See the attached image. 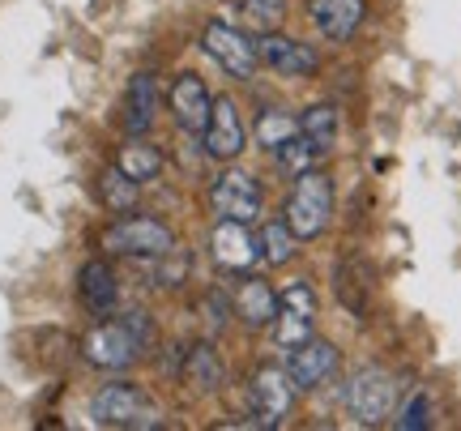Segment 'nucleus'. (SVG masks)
<instances>
[{"instance_id":"f3484780","label":"nucleus","mask_w":461,"mask_h":431,"mask_svg":"<svg viewBox=\"0 0 461 431\" xmlns=\"http://www.w3.org/2000/svg\"><path fill=\"white\" fill-rule=\"evenodd\" d=\"M154 112H158V82L154 73H137L124 90V129L129 137H146L149 124H154Z\"/></svg>"},{"instance_id":"f03ea898","label":"nucleus","mask_w":461,"mask_h":431,"mask_svg":"<svg viewBox=\"0 0 461 431\" xmlns=\"http://www.w3.org/2000/svg\"><path fill=\"white\" fill-rule=\"evenodd\" d=\"M90 418L99 427H124V431H137V427H158L163 418L154 410V401L132 389V384H103L95 401H90Z\"/></svg>"},{"instance_id":"423d86ee","label":"nucleus","mask_w":461,"mask_h":431,"mask_svg":"<svg viewBox=\"0 0 461 431\" xmlns=\"http://www.w3.org/2000/svg\"><path fill=\"white\" fill-rule=\"evenodd\" d=\"M141 337L129 329V320L120 316V320H107V325H99V329L86 333L82 342V355L90 359L95 367H103V372H120V367H129L137 355H141Z\"/></svg>"},{"instance_id":"9d476101","label":"nucleus","mask_w":461,"mask_h":431,"mask_svg":"<svg viewBox=\"0 0 461 431\" xmlns=\"http://www.w3.org/2000/svg\"><path fill=\"white\" fill-rule=\"evenodd\" d=\"M338 372V346L321 342V337H303L286 355V376L295 389H321Z\"/></svg>"},{"instance_id":"bb28decb","label":"nucleus","mask_w":461,"mask_h":431,"mask_svg":"<svg viewBox=\"0 0 461 431\" xmlns=\"http://www.w3.org/2000/svg\"><path fill=\"white\" fill-rule=\"evenodd\" d=\"M431 423V401H428V393H414L402 410H397V427L402 431H423Z\"/></svg>"},{"instance_id":"f8f14e48","label":"nucleus","mask_w":461,"mask_h":431,"mask_svg":"<svg viewBox=\"0 0 461 431\" xmlns=\"http://www.w3.org/2000/svg\"><path fill=\"white\" fill-rule=\"evenodd\" d=\"M201 141H205V154L218 158V163H230V158L244 154L248 133H244V120H240V112H235V103L230 99H214V107H210V124H205Z\"/></svg>"},{"instance_id":"1a4fd4ad","label":"nucleus","mask_w":461,"mask_h":431,"mask_svg":"<svg viewBox=\"0 0 461 431\" xmlns=\"http://www.w3.org/2000/svg\"><path fill=\"white\" fill-rule=\"evenodd\" d=\"M210 205H214L218 218H235V222H257L261 218V188L252 175L244 171H222L214 184H210Z\"/></svg>"},{"instance_id":"393cba45","label":"nucleus","mask_w":461,"mask_h":431,"mask_svg":"<svg viewBox=\"0 0 461 431\" xmlns=\"http://www.w3.org/2000/svg\"><path fill=\"white\" fill-rule=\"evenodd\" d=\"M274 158H278V166L286 171V175H303V171H312V163L321 158V154L295 133L291 141H282V146L274 149Z\"/></svg>"},{"instance_id":"412c9836","label":"nucleus","mask_w":461,"mask_h":431,"mask_svg":"<svg viewBox=\"0 0 461 431\" xmlns=\"http://www.w3.org/2000/svg\"><path fill=\"white\" fill-rule=\"evenodd\" d=\"M295 231L286 227V222H265L261 235H257V261L265 265H286L291 256H295Z\"/></svg>"},{"instance_id":"4be33fe9","label":"nucleus","mask_w":461,"mask_h":431,"mask_svg":"<svg viewBox=\"0 0 461 431\" xmlns=\"http://www.w3.org/2000/svg\"><path fill=\"white\" fill-rule=\"evenodd\" d=\"M99 193H103V201H107V210H112V214H129L132 205H137V197H141V184L129 180L120 166H112V171H103Z\"/></svg>"},{"instance_id":"6ab92c4d","label":"nucleus","mask_w":461,"mask_h":431,"mask_svg":"<svg viewBox=\"0 0 461 431\" xmlns=\"http://www.w3.org/2000/svg\"><path fill=\"white\" fill-rule=\"evenodd\" d=\"M299 137L316 149V154H330L338 141V107L333 103H316L299 116Z\"/></svg>"},{"instance_id":"ddd939ff","label":"nucleus","mask_w":461,"mask_h":431,"mask_svg":"<svg viewBox=\"0 0 461 431\" xmlns=\"http://www.w3.org/2000/svg\"><path fill=\"white\" fill-rule=\"evenodd\" d=\"M167 103H171V116H176V124H180L184 133H205L214 99H210V90H205V82H201L197 73H180L171 82Z\"/></svg>"},{"instance_id":"a878e982","label":"nucleus","mask_w":461,"mask_h":431,"mask_svg":"<svg viewBox=\"0 0 461 431\" xmlns=\"http://www.w3.org/2000/svg\"><path fill=\"white\" fill-rule=\"evenodd\" d=\"M235 9H240V17H248L257 31H274L282 22V13H286V0H230Z\"/></svg>"},{"instance_id":"5701e85b","label":"nucleus","mask_w":461,"mask_h":431,"mask_svg":"<svg viewBox=\"0 0 461 431\" xmlns=\"http://www.w3.org/2000/svg\"><path fill=\"white\" fill-rule=\"evenodd\" d=\"M184 376H188V384H197L201 393H214L218 384H222V364H218L214 346H193L188 350Z\"/></svg>"},{"instance_id":"0eeeda50","label":"nucleus","mask_w":461,"mask_h":431,"mask_svg":"<svg viewBox=\"0 0 461 431\" xmlns=\"http://www.w3.org/2000/svg\"><path fill=\"white\" fill-rule=\"evenodd\" d=\"M248 401H252L257 427H282L286 415H291V401H295V384L286 376V367H261L252 376Z\"/></svg>"},{"instance_id":"dca6fc26","label":"nucleus","mask_w":461,"mask_h":431,"mask_svg":"<svg viewBox=\"0 0 461 431\" xmlns=\"http://www.w3.org/2000/svg\"><path fill=\"white\" fill-rule=\"evenodd\" d=\"M230 308H235V316L244 320L248 329H265V325H274V316H278V291L265 283V278H252V274H248L244 283L235 286Z\"/></svg>"},{"instance_id":"39448f33","label":"nucleus","mask_w":461,"mask_h":431,"mask_svg":"<svg viewBox=\"0 0 461 431\" xmlns=\"http://www.w3.org/2000/svg\"><path fill=\"white\" fill-rule=\"evenodd\" d=\"M201 48H205V56H210L218 68H227V77H240V82H252L257 68H261L257 43H252L244 31L227 26V22H210V26L201 31Z\"/></svg>"},{"instance_id":"b1692460","label":"nucleus","mask_w":461,"mask_h":431,"mask_svg":"<svg viewBox=\"0 0 461 431\" xmlns=\"http://www.w3.org/2000/svg\"><path fill=\"white\" fill-rule=\"evenodd\" d=\"M295 133H299V120L286 116V112H261L257 116V141L265 149H278L282 141H291Z\"/></svg>"},{"instance_id":"4468645a","label":"nucleus","mask_w":461,"mask_h":431,"mask_svg":"<svg viewBox=\"0 0 461 431\" xmlns=\"http://www.w3.org/2000/svg\"><path fill=\"white\" fill-rule=\"evenodd\" d=\"M210 248H214V265L227 274H244L257 265V239L248 235V222L235 218H218L214 235H210Z\"/></svg>"},{"instance_id":"7ed1b4c3","label":"nucleus","mask_w":461,"mask_h":431,"mask_svg":"<svg viewBox=\"0 0 461 431\" xmlns=\"http://www.w3.org/2000/svg\"><path fill=\"white\" fill-rule=\"evenodd\" d=\"M397 406V381L384 367H363L346 384V410L359 427H380Z\"/></svg>"},{"instance_id":"20e7f679","label":"nucleus","mask_w":461,"mask_h":431,"mask_svg":"<svg viewBox=\"0 0 461 431\" xmlns=\"http://www.w3.org/2000/svg\"><path fill=\"white\" fill-rule=\"evenodd\" d=\"M103 248L115 252V256H171L176 235L154 218H120L103 231Z\"/></svg>"},{"instance_id":"6e6552de","label":"nucleus","mask_w":461,"mask_h":431,"mask_svg":"<svg viewBox=\"0 0 461 431\" xmlns=\"http://www.w3.org/2000/svg\"><path fill=\"white\" fill-rule=\"evenodd\" d=\"M257 60L265 68H274L282 77H312L321 68V51L312 43H299V39H286L278 31H261L257 39Z\"/></svg>"},{"instance_id":"a211bd4d","label":"nucleus","mask_w":461,"mask_h":431,"mask_svg":"<svg viewBox=\"0 0 461 431\" xmlns=\"http://www.w3.org/2000/svg\"><path fill=\"white\" fill-rule=\"evenodd\" d=\"M77 291H82V303L90 308V312H112L115 308V274L112 265H103V261H90V265H82V274H77Z\"/></svg>"},{"instance_id":"2eb2a0df","label":"nucleus","mask_w":461,"mask_h":431,"mask_svg":"<svg viewBox=\"0 0 461 431\" xmlns=\"http://www.w3.org/2000/svg\"><path fill=\"white\" fill-rule=\"evenodd\" d=\"M363 13H367L363 0H312L308 4V17H312L316 34L330 39V43H350L355 31L363 26Z\"/></svg>"},{"instance_id":"9b49d317","label":"nucleus","mask_w":461,"mask_h":431,"mask_svg":"<svg viewBox=\"0 0 461 431\" xmlns=\"http://www.w3.org/2000/svg\"><path fill=\"white\" fill-rule=\"evenodd\" d=\"M312 320H316V295L308 283H291L278 295V316H274V329H278V342L286 350L312 337Z\"/></svg>"},{"instance_id":"aec40b11","label":"nucleus","mask_w":461,"mask_h":431,"mask_svg":"<svg viewBox=\"0 0 461 431\" xmlns=\"http://www.w3.org/2000/svg\"><path fill=\"white\" fill-rule=\"evenodd\" d=\"M115 166H120L129 180L146 184V180H154V175L163 171V154H158V146H149V141H141V137H132L129 146H120Z\"/></svg>"},{"instance_id":"f257e3e1","label":"nucleus","mask_w":461,"mask_h":431,"mask_svg":"<svg viewBox=\"0 0 461 431\" xmlns=\"http://www.w3.org/2000/svg\"><path fill=\"white\" fill-rule=\"evenodd\" d=\"M333 218V184L321 171H303L295 175V193L286 197V227L295 231V239H321Z\"/></svg>"}]
</instances>
